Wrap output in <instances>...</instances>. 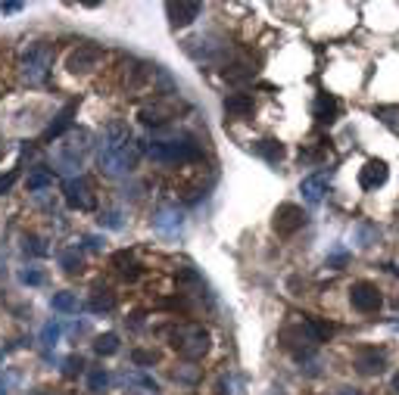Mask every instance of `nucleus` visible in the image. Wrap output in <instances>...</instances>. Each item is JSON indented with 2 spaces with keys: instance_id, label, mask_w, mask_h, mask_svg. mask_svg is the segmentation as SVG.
Returning a JSON list of instances; mask_svg holds the SVG:
<instances>
[{
  "instance_id": "f257e3e1",
  "label": "nucleus",
  "mask_w": 399,
  "mask_h": 395,
  "mask_svg": "<svg viewBox=\"0 0 399 395\" xmlns=\"http://www.w3.org/2000/svg\"><path fill=\"white\" fill-rule=\"evenodd\" d=\"M97 159H100L103 174H109V178H125L128 171H135L137 159H141V147L131 141L128 128L113 121V125L106 128V134H103Z\"/></svg>"
},
{
  "instance_id": "f03ea898",
  "label": "nucleus",
  "mask_w": 399,
  "mask_h": 395,
  "mask_svg": "<svg viewBox=\"0 0 399 395\" xmlns=\"http://www.w3.org/2000/svg\"><path fill=\"white\" fill-rule=\"evenodd\" d=\"M50 66H54V50H50L47 44H28L19 56V75H22V81L32 87L47 81Z\"/></svg>"
},
{
  "instance_id": "7ed1b4c3",
  "label": "nucleus",
  "mask_w": 399,
  "mask_h": 395,
  "mask_svg": "<svg viewBox=\"0 0 399 395\" xmlns=\"http://www.w3.org/2000/svg\"><path fill=\"white\" fill-rule=\"evenodd\" d=\"M147 153L153 156L156 162H196L200 159V147L194 143V137L187 134H178L172 137V141H153L147 147Z\"/></svg>"
},
{
  "instance_id": "20e7f679",
  "label": "nucleus",
  "mask_w": 399,
  "mask_h": 395,
  "mask_svg": "<svg viewBox=\"0 0 399 395\" xmlns=\"http://www.w3.org/2000/svg\"><path fill=\"white\" fill-rule=\"evenodd\" d=\"M277 339H281V346L287 348V352H293L297 358H306L312 352V348L318 346L315 342V336H312V330H309V324L306 321H299V324H287L281 333H277Z\"/></svg>"
},
{
  "instance_id": "39448f33",
  "label": "nucleus",
  "mask_w": 399,
  "mask_h": 395,
  "mask_svg": "<svg viewBox=\"0 0 399 395\" xmlns=\"http://www.w3.org/2000/svg\"><path fill=\"white\" fill-rule=\"evenodd\" d=\"M103 66V50L94 44H78V47L69 50L66 56V69L72 75H91Z\"/></svg>"
},
{
  "instance_id": "423d86ee",
  "label": "nucleus",
  "mask_w": 399,
  "mask_h": 395,
  "mask_svg": "<svg viewBox=\"0 0 399 395\" xmlns=\"http://www.w3.org/2000/svg\"><path fill=\"white\" fill-rule=\"evenodd\" d=\"M350 305L358 311V315H378L380 305H384V296L374 283L368 280H356L350 287Z\"/></svg>"
},
{
  "instance_id": "0eeeda50",
  "label": "nucleus",
  "mask_w": 399,
  "mask_h": 395,
  "mask_svg": "<svg viewBox=\"0 0 399 395\" xmlns=\"http://www.w3.org/2000/svg\"><path fill=\"white\" fill-rule=\"evenodd\" d=\"M306 224V212L297 206V202H281L275 208V218H271V228H275L277 237H290L297 234L299 228Z\"/></svg>"
},
{
  "instance_id": "6e6552de",
  "label": "nucleus",
  "mask_w": 399,
  "mask_h": 395,
  "mask_svg": "<svg viewBox=\"0 0 399 395\" xmlns=\"http://www.w3.org/2000/svg\"><path fill=\"white\" fill-rule=\"evenodd\" d=\"M62 193H66L69 206L78 208V212H91V208H97V196H94V190H91L88 178H69V181L62 184Z\"/></svg>"
},
{
  "instance_id": "1a4fd4ad",
  "label": "nucleus",
  "mask_w": 399,
  "mask_h": 395,
  "mask_svg": "<svg viewBox=\"0 0 399 395\" xmlns=\"http://www.w3.org/2000/svg\"><path fill=\"white\" fill-rule=\"evenodd\" d=\"M178 100H156V103H150V106H144L141 112H137V119L144 121L147 128H163V125H169L172 119H178Z\"/></svg>"
},
{
  "instance_id": "9d476101",
  "label": "nucleus",
  "mask_w": 399,
  "mask_h": 395,
  "mask_svg": "<svg viewBox=\"0 0 399 395\" xmlns=\"http://www.w3.org/2000/svg\"><path fill=\"white\" fill-rule=\"evenodd\" d=\"M206 352H209V333H206L203 327H187V330H184V339H181L178 355L187 358V361H200Z\"/></svg>"
},
{
  "instance_id": "9b49d317",
  "label": "nucleus",
  "mask_w": 399,
  "mask_h": 395,
  "mask_svg": "<svg viewBox=\"0 0 399 395\" xmlns=\"http://www.w3.org/2000/svg\"><path fill=\"white\" fill-rule=\"evenodd\" d=\"M356 370L365 376H378L387 370V352L378 346H368V348H358L356 352Z\"/></svg>"
},
{
  "instance_id": "f8f14e48",
  "label": "nucleus",
  "mask_w": 399,
  "mask_h": 395,
  "mask_svg": "<svg viewBox=\"0 0 399 395\" xmlns=\"http://www.w3.org/2000/svg\"><path fill=\"white\" fill-rule=\"evenodd\" d=\"M166 13H169L172 28H187L194 19H200L203 7L194 0H178V3H166Z\"/></svg>"
},
{
  "instance_id": "ddd939ff",
  "label": "nucleus",
  "mask_w": 399,
  "mask_h": 395,
  "mask_svg": "<svg viewBox=\"0 0 399 395\" xmlns=\"http://www.w3.org/2000/svg\"><path fill=\"white\" fill-rule=\"evenodd\" d=\"M387 178H390V168H387L384 159H368L365 168L358 171V187L362 190H378L387 184Z\"/></svg>"
},
{
  "instance_id": "4468645a",
  "label": "nucleus",
  "mask_w": 399,
  "mask_h": 395,
  "mask_svg": "<svg viewBox=\"0 0 399 395\" xmlns=\"http://www.w3.org/2000/svg\"><path fill=\"white\" fill-rule=\"evenodd\" d=\"M253 94H228L225 97V115L231 121H240V119H250L253 115Z\"/></svg>"
},
{
  "instance_id": "2eb2a0df",
  "label": "nucleus",
  "mask_w": 399,
  "mask_h": 395,
  "mask_svg": "<svg viewBox=\"0 0 399 395\" xmlns=\"http://www.w3.org/2000/svg\"><path fill=\"white\" fill-rule=\"evenodd\" d=\"M299 193H303L306 202H321L328 193V178L325 174H309V178H303V184H299Z\"/></svg>"
},
{
  "instance_id": "dca6fc26",
  "label": "nucleus",
  "mask_w": 399,
  "mask_h": 395,
  "mask_svg": "<svg viewBox=\"0 0 399 395\" xmlns=\"http://www.w3.org/2000/svg\"><path fill=\"white\" fill-rule=\"evenodd\" d=\"M337 115H340L337 100H334L331 94H318V100H315V119H318V125H334V121H337Z\"/></svg>"
},
{
  "instance_id": "f3484780",
  "label": "nucleus",
  "mask_w": 399,
  "mask_h": 395,
  "mask_svg": "<svg viewBox=\"0 0 399 395\" xmlns=\"http://www.w3.org/2000/svg\"><path fill=\"white\" fill-rule=\"evenodd\" d=\"M113 268L119 271V274L125 277V280H135L141 271H137V265H135V252H128V249H119V252H113Z\"/></svg>"
},
{
  "instance_id": "a211bd4d",
  "label": "nucleus",
  "mask_w": 399,
  "mask_h": 395,
  "mask_svg": "<svg viewBox=\"0 0 399 395\" xmlns=\"http://www.w3.org/2000/svg\"><path fill=\"white\" fill-rule=\"evenodd\" d=\"M253 75H256V69H253V62L247 60H234L225 66V81H231V84H244V81H250Z\"/></svg>"
},
{
  "instance_id": "6ab92c4d",
  "label": "nucleus",
  "mask_w": 399,
  "mask_h": 395,
  "mask_svg": "<svg viewBox=\"0 0 399 395\" xmlns=\"http://www.w3.org/2000/svg\"><path fill=\"white\" fill-rule=\"evenodd\" d=\"M50 305H54V311H60V315H78V311H82V302H78V296L69 293V289H62V293L50 296Z\"/></svg>"
},
{
  "instance_id": "aec40b11",
  "label": "nucleus",
  "mask_w": 399,
  "mask_h": 395,
  "mask_svg": "<svg viewBox=\"0 0 399 395\" xmlns=\"http://www.w3.org/2000/svg\"><path fill=\"white\" fill-rule=\"evenodd\" d=\"M72 115H75V103H69V106L56 115V121H50V128L44 131V141H56L66 128H72Z\"/></svg>"
},
{
  "instance_id": "412c9836",
  "label": "nucleus",
  "mask_w": 399,
  "mask_h": 395,
  "mask_svg": "<svg viewBox=\"0 0 399 395\" xmlns=\"http://www.w3.org/2000/svg\"><path fill=\"white\" fill-rule=\"evenodd\" d=\"M25 187L32 190V193H38V190L54 187V171H47V168H34V171H28Z\"/></svg>"
},
{
  "instance_id": "4be33fe9",
  "label": "nucleus",
  "mask_w": 399,
  "mask_h": 395,
  "mask_svg": "<svg viewBox=\"0 0 399 395\" xmlns=\"http://www.w3.org/2000/svg\"><path fill=\"white\" fill-rule=\"evenodd\" d=\"M115 309V296H113V289H106V287H97L94 289V296H91V311H113Z\"/></svg>"
},
{
  "instance_id": "5701e85b",
  "label": "nucleus",
  "mask_w": 399,
  "mask_h": 395,
  "mask_svg": "<svg viewBox=\"0 0 399 395\" xmlns=\"http://www.w3.org/2000/svg\"><path fill=\"white\" fill-rule=\"evenodd\" d=\"M256 153L262 156L265 162H281V159H284V143H281V141H259Z\"/></svg>"
},
{
  "instance_id": "b1692460",
  "label": "nucleus",
  "mask_w": 399,
  "mask_h": 395,
  "mask_svg": "<svg viewBox=\"0 0 399 395\" xmlns=\"http://www.w3.org/2000/svg\"><path fill=\"white\" fill-rule=\"evenodd\" d=\"M125 386L141 389L144 395H156V392H159V386H156L153 376H144V374H125Z\"/></svg>"
},
{
  "instance_id": "393cba45",
  "label": "nucleus",
  "mask_w": 399,
  "mask_h": 395,
  "mask_svg": "<svg viewBox=\"0 0 399 395\" xmlns=\"http://www.w3.org/2000/svg\"><path fill=\"white\" fill-rule=\"evenodd\" d=\"M94 352H97L100 358L115 355V352H119V336H115V333H103V336H97V339H94Z\"/></svg>"
},
{
  "instance_id": "a878e982",
  "label": "nucleus",
  "mask_w": 399,
  "mask_h": 395,
  "mask_svg": "<svg viewBox=\"0 0 399 395\" xmlns=\"http://www.w3.org/2000/svg\"><path fill=\"white\" fill-rule=\"evenodd\" d=\"M106 386H109V370L106 368H91L88 370V392L100 395Z\"/></svg>"
},
{
  "instance_id": "bb28decb",
  "label": "nucleus",
  "mask_w": 399,
  "mask_h": 395,
  "mask_svg": "<svg viewBox=\"0 0 399 395\" xmlns=\"http://www.w3.org/2000/svg\"><path fill=\"white\" fill-rule=\"evenodd\" d=\"M60 265H62V271H66V274L82 271V252H78V246L62 249V252H60Z\"/></svg>"
},
{
  "instance_id": "cd10ccee",
  "label": "nucleus",
  "mask_w": 399,
  "mask_h": 395,
  "mask_svg": "<svg viewBox=\"0 0 399 395\" xmlns=\"http://www.w3.org/2000/svg\"><path fill=\"white\" fill-rule=\"evenodd\" d=\"M153 222H156V228L172 230V228H178V224H181V215H178V208H159Z\"/></svg>"
},
{
  "instance_id": "c85d7f7f",
  "label": "nucleus",
  "mask_w": 399,
  "mask_h": 395,
  "mask_svg": "<svg viewBox=\"0 0 399 395\" xmlns=\"http://www.w3.org/2000/svg\"><path fill=\"white\" fill-rule=\"evenodd\" d=\"M309 330H312V336H315V342H328L331 339V333H334V327L328 321H321V318H309Z\"/></svg>"
},
{
  "instance_id": "c756f323",
  "label": "nucleus",
  "mask_w": 399,
  "mask_h": 395,
  "mask_svg": "<svg viewBox=\"0 0 399 395\" xmlns=\"http://www.w3.org/2000/svg\"><path fill=\"white\" fill-rule=\"evenodd\" d=\"M131 364H135V368H153L156 355L147 352V348H135V352H131Z\"/></svg>"
},
{
  "instance_id": "7c9ffc66",
  "label": "nucleus",
  "mask_w": 399,
  "mask_h": 395,
  "mask_svg": "<svg viewBox=\"0 0 399 395\" xmlns=\"http://www.w3.org/2000/svg\"><path fill=\"white\" fill-rule=\"evenodd\" d=\"M374 115L384 119L390 128H399V106H378V109H374Z\"/></svg>"
},
{
  "instance_id": "2f4dec72",
  "label": "nucleus",
  "mask_w": 399,
  "mask_h": 395,
  "mask_svg": "<svg viewBox=\"0 0 399 395\" xmlns=\"http://www.w3.org/2000/svg\"><path fill=\"white\" fill-rule=\"evenodd\" d=\"M22 252L25 255H47V246H44L38 237H25V240H22Z\"/></svg>"
},
{
  "instance_id": "473e14b6",
  "label": "nucleus",
  "mask_w": 399,
  "mask_h": 395,
  "mask_svg": "<svg viewBox=\"0 0 399 395\" xmlns=\"http://www.w3.org/2000/svg\"><path fill=\"white\" fill-rule=\"evenodd\" d=\"M60 333H62V330H60V324H54V321H50V324H44V330H41V342H44V346H56V339H60Z\"/></svg>"
},
{
  "instance_id": "72a5a7b5",
  "label": "nucleus",
  "mask_w": 399,
  "mask_h": 395,
  "mask_svg": "<svg viewBox=\"0 0 399 395\" xmlns=\"http://www.w3.org/2000/svg\"><path fill=\"white\" fill-rule=\"evenodd\" d=\"M19 280L25 283V287H41V283H44V274H41V271H34V268H22V271H19Z\"/></svg>"
},
{
  "instance_id": "f704fd0d",
  "label": "nucleus",
  "mask_w": 399,
  "mask_h": 395,
  "mask_svg": "<svg viewBox=\"0 0 399 395\" xmlns=\"http://www.w3.org/2000/svg\"><path fill=\"white\" fill-rule=\"evenodd\" d=\"M100 224L109 230H119L122 228V215L115 212V208H109V212H100Z\"/></svg>"
},
{
  "instance_id": "c9c22d12",
  "label": "nucleus",
  "mask_w": 399,
  "mask_h": 395,
  "mask_svg": "<svg viewBox=\"0 0 399 395\" xmlns=\"http://www.w3.org/2000/svg\"><path fill=\"white\" fill-rule=\"evenodd\" d=\"M82 368H84L82 358H69V361H66V370H62V374H66V376H75V374H82Z\"/></svg>"
},
{
  "instance_id": "e433bc0d",
  "label": "nucleus",
  "mask_w": 399,
  "mask_h": 395,
  "mask_svg": "<svg viewBox=\"0 0 399 395\" xmlns=\"http://www.w3.org/2000/svg\"><path fill=\"white\" fill-rule=\"evenodd\" d=\"M346 261H350V255H346V252H334L331 259H328V268L340 271V268H343V265H346Z\"/></svg>"
},
{
  "instance_id": "4c0bfd02",
  "label": "nucleus",
  "mask_w": 399,
  "mask_h": 395,
  "mask_svg": "<svg viewBox=\"0 0 399 395\" xmlns=\"http://www.w3.org/2000/svg\"><path fill=\"white\" fill-rule=\"evenodd\" d=\"M16 184V171H7V174H0V196L10 193V187Z\"/></svg>"
},
{
  "instance_id": "58836bf2",
  "label": "nucleus",
  "mask_w": 399,
  "mask_h": 395,
  "mask_svg": "<svg viewBox=\"0 0 399 395\" xmlns=\"http://www.w3.org/2000/svg\"><path fill=\"white\" fill-rule=\"evenodd\" d=\"M175 380L178 383H196L200 380V370H175Z\"/></svg>"
},
{
  "instance_id": "ea45409f",
  "label": "nucleus",
  "mask_w": 399,
  "mask_h": 395,
  "mask_svg": "<svg viewBox=\"0 0 399 395\" xmlns=\"http://www.w3.org/2000/svg\"><path fill=\"white\" fill-rule=\"evenodd\" d=\"M22 3H0V13H19Z\"/></svg>"
},
{
  "instance_id": "a19ab883",
  "label": "nucleus",
  "mask_w": 399,
  "mask_h": 395,
  "mask_svg": "<svg viewBox=\"0 0 399 395\" xmlns=\"http://www.w3.org/2000/svg\"><path fill=\"white\" fill-rule=\"evenodd\" d=\"M84 246H88L91 252H97V249H100V240H97V237H84Z\"/></svg>"
},
{
  "instance_id": "79ce46f5",
  "label": "nucleus",
  "mask_w": 399,
  "mask_h": 395,
  "mask_svg": "<svg viewBox=\"0 0 399 395\" xmlns=\"http://www.w3.org/2000/svg\"><path fill=\"white\" fill-rule=\"evenodd\" d=\"M387 271H390L393 277H399V265H387Z\"/></svg>"
},
{
  "instance_id": "37998d69",
  "label": "nucleus",
  "mask_w": 399,
  "mask_h": 395,
  "mask_svg": "<svg viewBox=\"0 0 399 395\" xmlns=\"http://www.w3.org/2000/svg\"><path fill=\"white\" fill-rule=\"evenodd\" d=\"M340 395H358V389H340Z\"/></svg>"
},
{
  "instance_id": "c03bdc74",
  "label": "nucleus",
  "mask_w": 399,
  "mask_h": 395,
  "mask_svg": "<svg viewBox=\"0 0 399 395\" xmlns=\"http://www.w3.org/2000/svg\"><path fill=\"white\" fill-rule=\"evenodd\" d=\"M393 392H396V395H399V374H396V376H393Z\"/></svg>"
},
{
  "instance_id": "a18cd8bd",
  "label": "nucleus",
  "mask_w": 399,
  "mask_h": 395,
  "mask_svg": "<svg viewBox=\"0 0 399 395\" xmlns=\"http://www.w3.org/2000/svg\"><path fill=\"white\" fill-rule=\"evenodd\" d=\"M275 395H284V392H281V389H275Z\"/></svg>"
},
{
  "instance_id": "49530a36",
  "label": "nucleus",
  "mask_w": 399,
  "mask_h": 395,
  "mask_svg": "<svg viewBox=\"0 0 399 395\" xmlns=\"http://www.w3.org/2000/svg\"><path fill=\"white\" fill-rule=\"evenodd\" d=\"M396 305H399V299H396Z\"/></svg>"
}]
</instances>
